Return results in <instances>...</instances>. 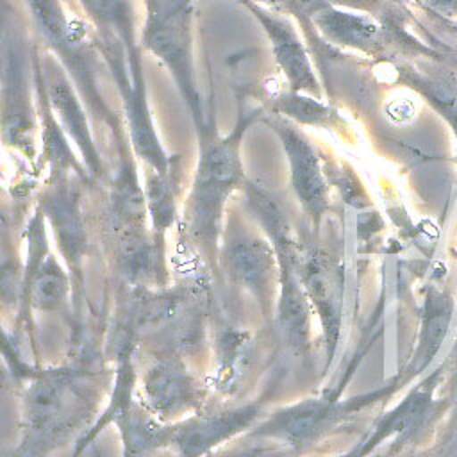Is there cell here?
<instances>
[{
    "label": "cell",
    "instance_id": "obj_1",
    "mask_svg": "<svg viewBox=\"0 0 457 457\" xmlns=\"http://www.w3.org/2000/svg\"><path fill=\"white\" fill-rule=\"evenodd\" d=\"M264 116V107H245L239 102L237 118L228 134L220 136L214 127L198 134L200 154L184 202L182 232L189 246L214 266L220 262L218 250L225 205L230 195L246 182L241 159L243 139L248 129Z\"/></svg>",
    "mask_w": 457,
    "mask_h": 457
},
{
    "label": "cell",
    "instance_id": "obj_2",
    "mask_svg": "<svg viewBox=\"0 0 457 457\" xmlns=\"http://www.w3.org/2000/svg\"><path fill=\"white\" fill-rule=\"evenodd\" d=\"M23 437L18 453H46L64 445L95 416L102 380L86 370L25 371Z\"/></svg>",
    "mask_w": 457,
    "mask_h": 457
},
{
    "label": "cell",
    "instance_id": "obj_3",
    "mask_svg": "<svg viewBox=\"0 0 457 457\" xmlns=\"http://www.w3.org/2000/svg\"><path fill=\"white\" fill-rule=\"evenodd\" d=\"M250 212L262 227L275 246L278 257V298L277 323L284 343L296 355H305L311 348V320L314 309L307 296L298 268V245L282 205L277 198L253 182L243 186Z\"/></svg>",
    "mask_w": 457,
    "mask_h": 457
},
{
    "label": "cell",
    "instance_id": "obj_4",
    "mask_svg": "<svg viewBox=\"0 0 457 457\" xmlns=\"http://www.w3.org/2000/svg\"><path fill=\"white\" fill-rule=\"evenodd\" d=\"M141 46L170 71L198 134L209 129L195 66V0H143Z\"/></svg>",
    "mask_w": 457,
    "mask_h": 457
},
{
    "label": "cell",
    "instance_id": "obj_5",
    "mask_svg": "<svg viewBox=\"0 0 457 457\" xmlns=\"http://www.w3.org/2000/svg\"><path fill=\"white\" fill-rule=\"evenodd\" d=\"M411 14L382 18L368 11L318 4L311 23L328 46L355 50L368 57L396 61L402 57L439 59V52L420 41L409 30Z\"/></svg>",
    "mask_w": 457,
    "mask_h": 457
},
{
    "label": "cell",
    "instance_id": "obj_6",
    "mask_svg": "<svg viewBox=\"0 0 457 457\" xmlns=\"http://www.w3.org/2000/svg\"><path fill=\"white\" fill-rule=\"evenodd\" d=\"M2 54L4 141L32 159L36 154V123L39 121L32 54L25 50L18 34L9 29L7 20H4Z\"/></svg>",
    "mask_w": 457,
    "mask_h": 457
},
{
    "label": "cell",
    "instance_id": "obj_7",
    "mask_svg": "<svg viewBox=\"0 0 457 457\" xmlns=\"http://www.w3.org/2000/svg\"><path fill=\"white\" fill-rule=\"evenodd\" d=\"M366 403L362 396L343 402L339 391H323L275 411L252 432V437H270L302 450L328 436Z\"/></svg>",
    "mask_w": 457,
    "mask_h": 457
},
{
    "label": "cell",
    "instance_id": "obj_8",
    "mask_svg": "<svg viewBox=\"0 0 457 457\" xmlns=\"http://www.w3.org/2000/svg\"><path fill=\"white\" fill-rule=\"evenodd\" d=\"M79 180L84 179L75 173L52 175L37 202V207L52 227L59 252L77 287L82 284V262L87 252Z\"/></svg>",
    "mask_w": 457,
    "mask_h": 457
},
{
    "label": "cell",
    "instance_id": "obj_9",
    "mask_svg": "<svg viewBox=\"0 0 457 457\" xmlns=\"http://www.w3.org/2000/svg\"><path fill=\"white\" fill-rule=\"evenodd\" d=\"M262 121L278 137L289 162L293 191L302 209L312 221V227L318 230L330 207L328 179L325 177L318 152L295 121L277 112H266Z\"/></svg>",
    "mask_w": 457,
    "mask_h": 457
},
{
    "label": "cell",
    "instance_id": "obj_10",
    "mask_svg": "<svg viewBox=\"0 0 457 457\" xmlns=\"http://www.w3.org/2000/svg\"><path fill=\"white\" fill-rule=\"evenodd\" d=\"M298 268L311 305L320 320L327 359L336 353L343 318L345 270L339 257L325 248L298 250Z\"/></svg>",
    "mask_w": 457,
    "mask_h": 457
},
{
    "label": "cell",
    "instance_id": "obj_11",
    "mask_svg": "<svg viewBox=\"0 0 457 457\" xmlns=\"http://www.w3.org/2000/svg\"><path fill=\"white\" fill-rule=\"evenodd\" d=\"M141 403L164 423H175L204 409L205 387L180 357H161L141 378Z\"/></svg>",
    "mask_w": 457,
    "mask_h": 457
},
{
    "label": "cell",
    "instance_id": "obj_12",
    "mask_svg": "<svg viewBox=\"0 0 457 457\" xmlns=\"http://www.w3.org/2000/svg\"><path fill=\"white\" fill-rule=\"evenodd\" d=\"M234 2L245 7L261 25L271 46L273 59L287 82V87L293 91L321 96V84L318 80L316 68L293 20L287 14L270 9L255 0Z\"/></svg>",
    "mask_w": 457,
    "mask_h": 457
},
{
    "label": "cell",
    "instance_id": "obj_13",
    "mask_svg": "<svg viewBox=\"0 0 457 457\" xmlns=\"http://www.w3.org/2000/svg\"><path fill=\"white\" fill-rule=\"evenodd\" d=\"M220 261L228 278L250 291L268 311L278 291V257L270 237L234 230L227 237Z\"/></svg>",
    "mask_w": 457,
    "mask_h": 457
},
{
    "label": "cell",
    "instance_id": "obj_14",
    "mask_svg": "<svg viewBox=\"0 0 457 457\" xmlns=\"http://www.w3.org/2000/svg\"><path fill=\"white\" fill-rule=\"evenodd\" d=\"M271 389L264 391L257 400L246 402L245 405L196 412L175 423V434L171 448L184 455L209 453L218 445L232 439L261 416L266 402L271 398Z\"/></svg>",
    "mask_w": 457,
    "mask_h": 457
},
{
    "label": "cell",
    "instance_id": "obj_15",
    "mask_svg": "<svg viewBox=\"0 0 457 457\" xmlns=\"http://www.w3.org/2000/svg\"><path fill=\"white\" fill-rule=\"evenodd\" d=\"M43 75L54 112L57 114L70 141L79 148L87 171L95 177H102L104 166L89 130L82 98L62 64L55 61L54 54L43 59Z\"/></svg>",
    "mask_w": 457,
    "mask_h": 457
},
{
    "label": "cell",
    "instance_id": "obj_16",
    "mask_svg": "<svg viewBox=\"0 0 457 457\" xmlns=\"http://www.w3.org/2000/svg\"><path fill=\"white\" fill-rule=\"evenodd\" d=\"M116 262L132 286L162 289L168 284L164 241H159L146 225L116 228Z\"/></svg>",
    "mask_w": 457,
    "mask_h": 457
},
{
    "label": "cell",
    "instance_id": "obj_17",
    "mask_svg": "<svg viewBox=\"0 0 457 457\" xmlns=\"http://www.w3.org/2000/svg\"><path fill=\"white\" fill-rule=\"evenodd\" d=\"M182 182V168L177 155H173L168 171L161 173L154 168H146L145 195L148 207V221L152 234L164 241L168 228L177 218V196Z\"/></svg>",
    "mask_w": 457,
    "mask_h": 457
},
{
    "label": "cell",
    "instance_id": "obj_18",
    "mask_svg": "<svg viewBox=\"0 0 457 457\" xmlns=\"http://www.w3.org/2000/svg\"><path fill=\"white\" fill-rule=\"evenodd\" d=\"M121 434L125 453H146L164 446L171 448L175 423L166 425L155 414H152L143 403L132 402V405L114 421Z\"/></svg>",
    "mask_w": 457,
    "mask_h": 457
},
{
    "label": "cell",
    "instance_id": "obj_19",
    "mask_svg": "<svg viewBox=\"0 0 457 457\" xmlns=\"http://www.w3.org/2000/svg\"><path fill=\"white\" fill-rule=\"evenodd\" d=\"M71 291V275H68L57 259L48 252L41 264L23 278V302L45 312H57L68 303Z\"/></svg>",
    "mask_w": 457,
    "mask_h": 457
},
{
    "label": "cell",
    "instance_id": "obj_20",
    "mask_svg": "<svg viewBox=\"0 0 457 457\" xmlns=\"http://www.w3.org/2000/svg\"><path fill=\"white\" fill-rule=\"evenodd\" d=\"M398 77L403 84L416 89L427 102L452 125L457 136V80L432 73L409 62H396Z\"/></svg>",
    "mask_w": 457,
    "mask_h": 457
},
{
    "label": "cell",
    "instance_id": "obj_21",
    "mask_svg": "<svg viewBox=\"0 0 457 457\" xmlns=\"http://www.w3.org/2000/svg\"><path fill=\"white\" fill-rule=\"evenodd\" d=\"M270 112H277L296 125L318 127V129H336L343 123L339 111L323 102L321 96H314L303 91H278L270 96Z\"/></svg>",
    "mask_w": 457,
    "mask_h": 457
},
{
    "label": "cell",
    "instance_id": "obj_22",
    "mask_svg": "<svg viewBox=\"0 0 457 457\" xmlns=\"http://www.w3.org/2000/svg\"><path fill=\"white\" fill-rule=\"evenodd\" d=\"M111 216L114 228L146 225L148 207L145 187L139 186L130 159H123L111 191Z\"/></svg>",
    "mask_w": 457,
    "mask_h": 457
},
{
    "label": "cell",
    "instance_id": "obj_23",
    "mask_svg": "<svg viewBox=\"0 0 457 457\" xmlns=\"http://www.w3.org/2000/svg\"><path fill=\"white\" fill-rule=\"evenodd\" d=\"M250 336L237 328H225L216 337V389L232 393L250 357Z\"/></svg>",
    "mask_w": 457,
    "mask_h": 457
},
{
    "label": "cell",
    "instance_id": "obj_24",
    "mask_svg": "<svg viewBox=\"0 0 457 457\" xmlns=\"http://www.w3.org/2000/svg\"><path fill=\"white\" fill-rule=\"evenodd\" d=\"M421 11H428L457 21V0H416Z\"/></svg>",
    "mask_w": 457,
    "mask_h": 457
},
{
    "label": "cell",
    "instance_id": "obj_25",
    "mask_svg": "<svg viewBox=\"0 0 457 457\" xmlns=\"http://www.w3.org/2000/svg\"><path fill=\"white\" fill-rule=\"evenodd\" d=\"M423 12L428 14V16L434 20V23H436L437 27L445 29L446 32H450V34L457 39V21H455V20H448V18H445V16H439V14H434V12H428V11H423Z\"/></svg>",
    "mask_w": 457,
    "mask_h": 457
},
{
    "label": "cell",
    "instance_id": "obj_26",
    "mask_svg": "<svg viewBox=\"0 0 457 457\" xmlns=\"http://www.w3.org/2000/svg\"><path fill=\"white\" fill-rule=\"evenodd\" d=\"M407 2H416V0H407Z\"/></svg>",
    "mask_w": 457,
    "mask_h": 457
}]
</instances>
